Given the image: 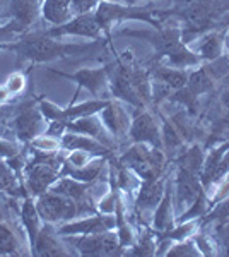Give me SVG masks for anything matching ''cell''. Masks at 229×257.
<instances>
[{"mask_svg": "<svg viewBox=\"0 0 229 257\" xmlns=\"http://www.w3.org/2000/svg\"><path fill=\"white\" fill-rule=\"evenodd\" d=\"M21 223H23L24 231H26L29 247H33V243L36 242V237H38L41 230V216L38 209H36L35 197L31 196L23 197V204H21Z\"/></svg>", "mask_w": 229, "mask_h": 257, "instance_id": "20", "label": "cell"}, {"mask_svg": "<svg viewBox=\"0 0 229 257\" xmlns=\"http://www.w3.org/2000/svg\"><path fill=\"white\" fill-rule=\"evenodd\" d=\"M162 196H164V180L161 177L145 178V180H142V184H140L139 194H137V201H135L137 213L144 214L147 211H154L161 202Z\"/></svg>", "mask_w": 229, "mask_h": 257, "instance_id": "16", "label": "cell"}, {"mask_svg": "<svg viewBox=\"0 0 229 257\" xmlns=\"http://www.w3.org/2000/svg\"><path fill=\"white\" fill-rule=\"evenodd\" d=\"M161 139H162V149H166L169 156L180 155L185 149V138L180 134V131L176 128V125L171 120L164 118L162 120V132H161Z\"/></svg>", "mask_w": 229, "mask_h": 257, "instance_id": "24", "label": "cell"}, {"mask_svg": "<svg viewBox=\"0 0 229 257\" xmlns=\"http://www.w3.org/2000/svg\"><path fill=\"white\" fill-rule=\"evenodd\" d=\"M198 175L191 172H186L183 168H178V178H176V197L178 204L190 208L191 202L197 199L198 192L203 189L200 180L197 178Z\"/></svg>", "mask_w": 229, "mask_h": 257, "instance_id": "18", "label": "cell"}, {"mask_svg": "<svg viewBox=\"0 0 229 257\" xmlns=\"http://www.w3.org/2000/svg\"><path fill=\"white\" fill-rule=\"evenodd\" d=\"M35 202L41 219L45 223H52V225L72 221L76 218L98 213V209L93 204H81V202L53 192V190H47L45 194H41L35 199Z\"/></svg>", "mask_w": 229, "mask_h": 257, "instance_id": "3", "label": "cell"}, {"mask_svg": "<svg viewBox=\"0 0 229 257\" xmlns=\"http://www.w3.org/2000/svg\"><path fill=\"white\" fill-rule=\"evenodd\" d=\"M128 136L134 143H145L149 146L162 149L159 127H157L152 115L145 108H135L134 118H132L130 128H128Z\"/></svg>", "mask_w": 229, "mask_h": 257, "instance_id": "11", "label": "cell"}, {"mask_svg": "<svg viewBox=\"0 0 229 257\" xmlns=\"http://www.w3.org/2000/svg\"><path fill=\"white\" fill-rule=\"evenodd\" d=\"M91 160H93V155L87 151H81V149L69 151V155L65 156V161H67L70 167H84Z\"/></svg>", "mask_w": 229, "mask_h": 257, "instance_id": "36", "label": "cell"}, {"mask_svg": "<svg viewBox=\"0 0 229 257\" xmlns=\"http://www.w3.org/2000/svg\"><path fill=\"white\" fill-rule=\"evenodd\" d=\"M19 38V33L16 31V28L12 26V24L7 21L6 24H2L0 26V48L6 47L7 43H12V41H16Z\"/></svg>", "mask_w": 229, "mask_h": 257, "instance_id": "39", "label": "cell"}, {"mask_svg": "<svg viewBox=\"0 0 229 257\" xmlns=\"http://www.w3.org/2000/svg\"><path fill=\"white\" fill-rule=\"evenodd\" d=\"M94 18L98 21L99 28L108 31L111 26V23L122 19H137V21H145V23L152 24L156 28H161L157 19L152 18V11L149 7H135V6H122L116 2H106L103 0L98 6V9L94 11Z\"/></svg>", "mask_w": 229, "mask_h": 257, "instance_id": "6", "label": "cell"}, {"mask_svg": "<svg viewBox=\"0 0 229 257\" xmlns=\"http://www.w3.org/2000/svg\"><path fill=\"white\" fill-rule=\"evenodd\" d=\"M186 88L191 94L195 96H200V94L207 93L212 88V72L209 67H202L195 72L188 74V82H186Z\"/></svg>", "mask_w": 229, "mask_h": 257, "instance_id": "26", "label": "cell"}, {"mask_svg": "<svg viewBox=\"0 0 229 257\" xmlns=\"http://www.w3.org/2000/svg\"><path fill=\"white\" fill-rule=\"evenodd\" d=\"M11 98V93L7 91L6 86H0V105H6V101Z\"/></svg>", "mask_w": 229, "mask_h": 257, "instance_id": "41", "label": "cell"}, {"mask_svg": "<svg viewBox=\"0 0 229 257\" xmlns=\"http://www.w3.org/2000/svg\"><path fill=\"white\" fill-rule=\"evenodd\" d=\"M149 76H152L159 84L166 86L168 89H181L186 86L188 82V74L181 69L176 67H169V65H162V64H154L151 70H149Z\"/></svg>", "mask_w": 229, "mask_h": 257, "instance_id": "22", "label": "cell"}, {"mask_svg": "<svg viewBox=\"0 0 229 257\" xmlns=\"http://www.w3.org/2000/svg\"><path fill=\"white\" fill-rule=\"evenodd\" d=\"M21 254V242L14 230L0 219V255H18Z\"/></svg>", "mask_w": 229, "mask_h": 257, "instance_id": "27", "label": "cell"}, {"mask_svg": "<svg viewBox=\"0 0 229 257\" xmlns=\"http://www.w3.org/2000/svg\"><path fill=\"white\" fill-rule=\"evenodd\" d=\"M226 47L229 48V36H227V38H226Z\"/></svg>", "mask_w": 229, "mask_h": 257, "instance_id": "43", "label": "cell"}, {"mask_svg": "<svg viewBox=\"0 0 229 257\" xmlns=\"http://www.w3.org/2000/svg\"><path fill=\"white\" fill-rule=\"evenodd\" d=\"M219 238H220V245L224 248V254L229 255V221L219 228Z\"/></svg>", "mask_w": 229, "mask_h": 257, "instance_id": "40", "label": "cell"}, {"mask_svg": "<svg viewBox=\"0 0 229 257\" xmlns=\"http://www.w3.org/2000/svg\"><path fill=\"white\" fill-rule=\"evenodd\" d=\"M105 163H106V156H98V158L91 160L84 167H70L67 161H64L62 177H70L74 180L84 182V184H93L101 175Z\"/></svg>", "mask_w": 229, "mask_h": 257, "instance_id": "19", "label": "cell"}, {"mask_svg": "<svg viewBox=\"0 0 229 257\" xmlns=\"http://www.w3.org/2000/svg\"><path fill=\"white\" fill-rule=\"evenodd\" d=\"M0 219H4V214H2V211H0Z\"/></svg>", "mask_w": 229, "mask_h": 257, "instance_id": "44", "label": "cell"}, {"mask_svg": "<svg viewBox=\"0 0 229 257\" xmlns=\"http://www.w3.org/2000/svg\"><path fill=\"white\" fill-rule=\"evenodd\" d=\"M224 48V40L220 38L219 35L212 33V35H207L205 38L202 40L200 47H198V52H200V57L205 60H217L222 53Z\"/></svg>", "mask_w": 229, "mask_h": 257, "instance_id": "29", "label": "cell"}, {"mask_svg": "<svg viewBox=\"0 0 229 257\" xmlns=\"http://www.w3.org/2000/svg\"><path fill=\"white\" fill-rule=\"evenodd\" d=\"M52 72L60 77H65V79H69V81L77 82V91H76V96H74V101H76L79 91L82 88L91 91V94L96 98L101 96V93L105 91V88H110V72H108V65L106 67H99V69H81L74 74L60 72V70H55V69H52Z\"/></svg>", "mask_w": 229, "mask_h": 257, "instance_id": "10", "label": "cell"}, {"mask_svg": "<svg viewBox=\"0 0 229 257\" xmlns=\"http://www.w3.org/2000/svg\"><path fill=\"white\" fill-rule=\"evenodd\" d=\"M41 2H43V0H41Z\"/></svg>", "mask_w": 229, "mask_h": 257, "instance_id": "45", "label": "cell"}, {"mask_svg": "<svg viewBox=\"0 0 229 257\" xmlns=\"http://www.w3.org/2000/svg\"><path fill=\"white\" fill-rule=\"evenodd\" d=\"M21 153V149L14 141H11L9 138H0V158L2 160H11L14 156H18Z\"/></svg>", "mask_w": 229, "mask_h": 257, "instance_id": "37", "label": "cell"}, {"mask_svg": "<svg viewBox=\"0 0 229 257\" xmlns=\"http://www.w3.org/2000/svg\"><path fill=\"white\" fill-rule=\"evenodd\" d=\"M154 228L157 231H168L173 226L171 219V190H164V196H162L161 202L157 204V208L154 209L152 216Z\"/></svg>", "mask_w": 229, "mask_h": 257, "instance_id": "25", "label": "cell"}, {"mask_svg": "<svg viewBox=\"0 0 229 257\" xmlns=\"http://www.w3.org/2000/svg\"><path fill=\"white\" fill-rule=\"evenodd\" d=\"M105 127L110 131V134L113 138H123L128 136V128H130V118H128V111L123 108L122 103L111 101L99 111Z\"/></svg>", "mask_w": 229, "mask_h": 257, "instance_id": "15", "label": "cell"}, {"mask_svg": "<svg viewBox=\"0 0 229 257\" xmlns=\"http://www.w3.org/2000/svg\"><path fill=\"white\" fill-rule=\"evenodd\" d=\"M67 242H72L81 255H120L123 248L120 245L118 233L113 230L93 235H74L64 237Z\"/></svg>", "mask_w": 229, "mask_h": 257, "instance_id": "7", "label": "cell"}, {"mask_svg": "<svg viewBox=\"0 0 229 257\" xmlns=\"http://www.w3.org/2000/svg\"><path fill=\"white\" fill-rule=\"evenodd\" d=\"M45 131H47V118L40 110L38 98L23 99L14 106L12 132H14L18 143L28 146L35 138L45 134Z\"/></svg>", "mask_w": 229, "mask_h": 257, "instance_id": "5", "label": "cell"}, {"mask_svg": "<svg viewBox=\"0 0 229 257\" xmlns=\"http://www.w3.org/2000/svg\"><path fill=\"white\" fill-rule=\"evenodd\" d=\"M65 128H67L69 132H77V134H84V136H89V138H94L96 141H99V143L105 144V146L110 149L115 148V138L105 127L99 113L87 115V117H81L76 120H70V122H65Z\"/></svg>", "mask_w": 229, "mask_h": 257, "instance_id": "13", "label": "cell"}, {"mask_svg": "<svg viewBox=\"0 0 229 257\" xmlns=\"http://www.w3.org/2000/svg\"><path fill=\"white\" fill-rule=\"evenodd\" d=\"M200 252H198V248L193 245L191 242H181L176 243L174 247L169 248L168 252H166V255H171V257H186V255H198Z\"/></svg>", "mask_w": 229, "mask_h": 257, "instance_id": "34", "label": "cell"}, {"mask_svg": "<svg viewBox=\"0 0 229 257\" xmlns=\"http://www.w3.org/2000/svg\"><path fill=\"white\" fill-rule=\"evenodd\" d=\"M229 218V197L227 199H220V202L214 208V211L210 213L209 219L210 221H227Z\"/></svg>", "mask_w": 229, "mask_h": 257, "instance_id": "38", "label": "cell"}, {"mask_svg": "<svg viewBox=\"0 0 229 257\" xmlns=\"http://www.w3.org/2000/svg\"><path fill=\"white\" fill-rule=\"evenodd\" d=\"M6 14L21 36L31 31L41 16V0H6Z\"/></svg>", "mask_w": 229, "mask_h": 257, "instance_id": "8", "label": "cell"}, {"mask_svg": "<svg viewBox=\"0 0 229 257\" xmlns=\"http://www.w3.org/2000/svg\"><path fill=\"white\" fill-rule=\"evenodd\" d=\"M116 228V216L111 214L96 213L89 216L77 219V221H65L64 225L57 228L60 237H74V235H93V233H103L108 230Z\"/></svg>", "mask_w": 229, "mask_h": 257, "instance_id": "9", "label": "cell"}, {"mask_svg": "<svg viewBox=\"0 0 229 257\" xmlns=\"http://www.w3.org/2000/svg\"><path fill=\"white\" fill-rule=\"evenodd\" d=\"M45 35L52 36V38L76 35V36H82V38L98 40L99 36H101V28H99L94 14H79V16H74L69 23L50 28V30L45 31Z\"/></svg>", "mask_w": 229, "mask_h": 257, "instance_id": "12", "label": "cell"}, {"mask_svg": "<svg viewBox=\"0 0 229 257\" xmlns=\"http://www.w3.org/2000/svg\"><path fill=\"white\" fill-rule=\"evenodd\" d=\"M98 47V43H60L52 36H47L45 31H28L21 35L18 40L7 43L2 50H9L18 55V62H33V64H43L65 57L81 55Z\"/></svg>", "mask_w": 229, "mask_h": 257, "instance_id": "1", "label": "cell"}, {"mask_svg": "<svg viewBox=\"0 0 229 257\" xmlns=\"http://www.w3.org/2000/svg\"><path fill=\"white\" fill-rule=\"evenodd\" d=\"M62 149L65 151H74V149H81V151H87L93 156H106L110 158L111 149L106 148L105 144H101L99 141H96L94 138L84 134H77V132H65L60 138Z\"/></svg>", "mask_w": 229, "mask_h": 257, "instance_id": "17", "label": "cell"}, {"mask_svg": "<svg viewBox=\"0 0 229 257\" xmlns=\"http://www.w3.org/2000/svg\"><path fill=\"white\" fill-rule=\"evenodd\" d=\"M41 18L53 26L69 23L74 18L72 0H43L41 2Z\"/></svg>", "mask_w": 229, "mask_h": 257, "instance_id": "21", "label": "cell"}, {"mask_svg": "<svg viewBox=\"0 0 229 257\" xmlns=\"http://www.w3.org/2000/svg\"><path fill=\"white\" fill-rule=\"evenodd\" d=\"M103 0H72V11L74 16L79 14H94L98 6Z\"/></svg>", "mask_w": 229, "mask_h": 257, "instance_id": "35", "label": "cell"}, {"mask_svg": "<svg viewBox=\"0 0 229 257\" xmlns=\"http://www.w3.org/2000/svg\"><path fill=\"white\" fill-rule=\"evenodd\" d=\"M128 255H154L157 254L156 250V240H154L151 231L145 230L142 235H140L139 242L132 247V250H127Z\"/></svg>", "mask_w": 229, "mask_h": 257, "instance_id": "30", "label": "cell"}, {"mask_svg": "<svg viewBox=\"0 0 229 257\" xmlns=\"http://www.w3.org/2000/svg\"><path fill=\"white\" fill-rule=\"evenodd\" d=\"M29 146L40 149V151H45V153H57V151H60L62 143H60V139L53 138V136L41 134L38 138L33 139L31 143H29Z\"/></svg>", "mask_w": 229, "mask_h": 257, "instance_id": "32", "label": "cell"}, {"mask_svg": "<svg viewBox=\"0 0 229 257\" xmlns=\"http://www.w3.org/2000/svg\"><path fill=\"white\" fill-rule=\"evenodd\" d=\"M7 23V18H4L2 14H0V26H2V24H6Z\"/></svg>", "mask_w": 229, "mask_h": 257, "instance_id": "42", "label": "cell"}, {"mask_svg": "<svg viewBox=\"0 0 229 257\" xmlns=\"http://www.w3.org/2000/svg\"><path fill=\"white\" fill-rule=\"evenodd\" d=\"M0 192H6L12 197L28 196L26 187H24V180H21V177L16 173V170L2 158H0Z\"/></svg>", "mask_w": 229, "mask_h": 257, "instance_id": "23", "label": "cell"}, {"mask_svg": "<svg viewBox=\"0 0 229 257\" xmlns=\"http://www.w3.org/2000/svg\"><path fill=\"white\" fill-rule=\"evenodd\" d=\"M202 167H203V155L198 146H191L180 153L178 168H183L186 172L195 173V175H200Z\"/></svg>", "mask_w": 229, "mask_h": 257, "instance_id": "28", "label": "cell"}, {"mask_svg": "<svg viewBox=\"0 0 229 257\" xmlns=\"http://www.w3.org/2000/svg\"><path fill=\"white\" fill-rule=\"evenodd\" d=\"M122 35L149 41L156 48L157 57L168 60L169 67L185 69L198 64V57L183 45L181 30L178 28H156L152 31H122Z\"/></svg>", "mask_w": 229, "mask_h": 257, "instance_id": "2", "label": "cell"}, {"mask_svg": "<svg viewBox=\"0 0 229 257\" xmlns=\"http://www.w3.org/2000/svg\"><path fill=\"white\" fill-rule=\"evenodd\" d=\"M4 86H6L7 91L11 93V96H16V94L23 93L24 88H26V77H24L23 72L16 70V72H12L11 76L7 77V82Z\"/></svg>", "mask_w": 229, "mask_h": 257, "instance_id": "33", "label": "cell"}, {"mask_svg": "<svg viewBox=\"0 0 229 257\" xmlns=\"http://www.w3.org/2000/svg\"><path fill=\"white\" fill-rule=\"evenodd\" d=\"M62 237L58 235L57 228L52 223H45L41 226L36 242L31 247V254L38 257H60V255H72L62 243Z\"/></svg>", "mask_w": 229, "mask_h": 257, "instance_id": "14", "label": "cell"}, {"mask_svg": "<svg viewBox=\"0 0 229 257\" xmlns=\"http://www.w3.org/2000/svg\"><path fill=\"white\" fill-rule=\"evenodd\" d=\"M118 161L145 180L161 177L166 167V155L161 148H149V144L145 143H134V146L128 148Z\"/></svg>", "mask_w": 229, "mask_h": 257, "instance_id": "4", "label": "cell"}, {"mask_svg": "<svg viewBox=\"0 0 229 257\" xmlns=\"http://www.w3.org/2000/svg\"><path fill=\"white\" fill-rule=\"evenodd\" d=\"M207 206H209V204H207L205 192H203V189H202L200 192H198L197 199L191 202V206L188 208V211H186V213H183L181 216H180V221L185 223V221H188V219H197L198 216H202V214L205 213Z\"/></svg>", "mask_w": 229, "mask_h": 257, "instance_id": "31", "label": "cell"}]
</instances>
